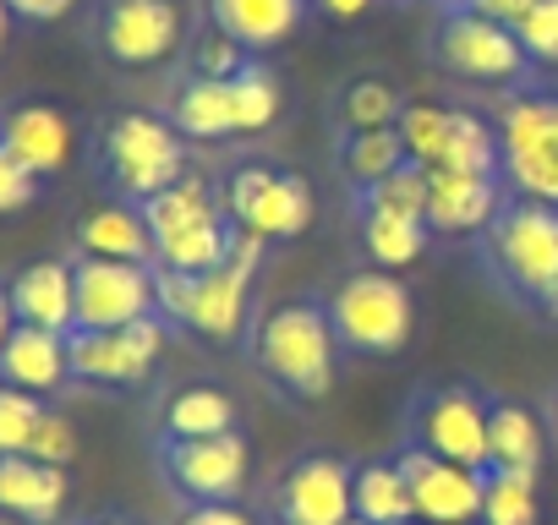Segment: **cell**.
<instances>
[{"label": "cell", "instance_id": "obj_17", "mask_svg": "<svg viewBox=\"0 0 558 525\" xmlns=\"http://www.w3.org/2000/svg\"><path fill=\"white\" fill-rule=\"evenodd\" d=\"M72 143H77V132H72L66 110H56V105H17V110L0 115V148L17 164H28L34 175L66 170Z\"/></svg>", "mask_w": 558, "mask_h": 525}, {"label": "cell", "instance_id": "obj_30", "mask_svg": "<svg viewBox=\"0 0 558 525\" xmlns=\"http://www.w3.org/2000/svg\"><path fill=\"white\" fill-rule=\"evenodd\" d=\"M449 170H471V175H498L504 170V148H498V126H487L482 115L471 110H454V126H449V148L444 159Z\"/></svg>", "mask_w": 558, "mask_h": 525}, {"label": "cell", "instance_id": "obj_45", "mask_svg": "<svg viewBox=\"0 0 558 525\" xmlns=\"http://www.w3.org/2000/svg\"><path fill=\"white\" fill-rule=\"evenodd\" d=\"M12 329H17V313H12V296H7V291H0V345H7V340H12Z\"/></svg>", "mask_w": 558, "mask_h": 525}, {"label": "cell", "instance_id": "obj_37", "mask_svg": "<svg viewBox=\"0 0 558 525\" xmlns=\"http://www.w3.org/2000/svg\"><path fill=\"white\" fill-rule=\"evenodd\" d=\"M514 34L531 66H558V0H536Z\"/></svg>", "mask_w": 558, "mask_h": 525}, {"label": "cell", "instance_id": "obj_34", "mask_svg": "<svg viewBox=\"0 0 558 525\" xmlns=\"http://www.w3.org/2000/svg\"><path fill=\"white\" fill-rule=\"evenodd\" d=\"M449 126H454V110H444V105H405V115H400L405 159L433 170L444 159V148H449Z\"/></svg>", "mask_w": 558, "mask_h": 525}, {"label": "cell", "instance_id": "obj_4", "mask_svg": "<svg viewBox=\"0 0 558 525\" xmlns=\"http://www.w3.org/2000/svg\"><path fill=\"white\" fill-rule=\"evenodd\" d=\"M487 262L514 296L542 302L558 285V208L536 197L509 203L487 224Z\"/></svg>", "mask_w": 558, "mask_h": 525}, {"label": "cell", "instance_id": "obj_10", "mask_svg": "<svg viewBox=\"0 0 558 525\" xmlns=\"http://www.w3.org/2000/svg\"><path fill=\"white\" fill-rule=\"evenodd\" d=\"M72 269H77V329H126V323L159 313L148 262L83 257Z\"/></svg>", "mask_w": 558, "mask_h": 525}, {"label": "cell", "instance_id": "obj_12", "mask_svg": "<svg viewBox=\"0 0 558 525\" xmlns=\"http://www.w3.org/2000/svg\"><path fill=\"white\" fill-rule=\"evenodd\" d=\"M72 351V378L88 383H137L148 378V367L165 351V318H137L126 329H72L66 334Z\"/></svg>", "mask_w": 558, "mask_h": 525}, {"label": "cell", "instance_id": "obj_13", "mask_svg": "<svg viewBox=\"0 0 558 525\" xmlns=\"http://www.w3.org/2000/svg\"><path fill=\"white\" fill-rule=\"evenodd\" d=\"M400 471L411 481V509L416 525H482V492H487V471L438 460L427 449H405Z\"/></svg>", "mask_w": 558, "mask_h": 525}, {"label": "cell", "instance_id": "obj_49", "mask_svg": "<svg viewBox=\"0 0 558 525\" xmlns=\"http://www.w3.org/2000/svg\"><path fill=\"white\" fill-rule=\"evenodd\" d=\"M345 525H367V520H356V514H351V520H345Z\"/></svg>", "mask_w": 558, "mask_h": 525}, {"label": "cell", "instance_id": "obj_48", "mask_svg": "<svg viewBox=\"0 0 558 525\" xmlns=\"http://www.w3.org/2000/svg\"><path fill=\"white\" fill-rule=\"evenodd\" d=\"M94 525H132V520H94Z\"/></svg>", "mask_w": 558, "mask_h": 525}, {"label": "cell", "instance_id": "obj_42", "mask_svg": "<svg viewBox=\"0 0 558 525\" xmlns=\"http://www.w3.org/2000/svg\"><path fill=\"white\" fill-rule=\"evenodd\" d=\"M77 7V0H7V12L12 17H28V23H56Z\"/></svg>", "mask_w": 558, "mask_h": 525}, {"label": "cell", "instance_id": "obj_51", "mask_svg": "<svg viewBox=\"0 0 558 525\" xmlns=\"http://www.w3.org/2000/svg\"><path fill=\"white\" fill-rule=\"evenodd\" d=\"M405 525H416V520H405Z\"/></svg>", "mask_w": 558, "mask_h": 525}, {"label": "cell", "instance_id": "obj_2", "mask_svg": "<svg viewBox=\"0 0 558 525\" xmlns=\"http://www.w3.org/2000/svg\"><path fill=\"white\" fill-rule=\"evenodd\" d=\"M324 307H329L335 340L356 356H400L411 345L416 307H411V291L400 285V274H389V269H362V274L340 280Z\"/></svg>", "mask_w": 558, "mask_h": 525}, {"label": "cell", "instance_id": "obj_44", "mask_svg": "<svg viewBox=\"0 0 558 525\" xmlns=\"http://www.w3.org/2000/svg\"><path fill=\"white\" fill-rule=\"evenodd\" d=\"M313 7H318L329 23H356V17L373 12V0H313Z\"/></svg>", "mask_w": 558, "mask_h": 525}, {"label": "cell", "instance_id": "obj_1", "mask_svg": "<svg viewBox=\"0 0 558 525\" xmlns=\"http://www.w3.org/2000/svg\"><path fill=\"white\" fill-rule=\"evenodd\" d=\"M335 323L324 302H286L257 323V367L302 400H324L335 389Z\"/></svg>", "mask_w": 558, "mask_h": 525}, {"label": "cell", "instance_id": "obj_24", "mask_svg": "<svg viewBox=\"0 0 558 525\" xmlns=\"http://www.w3.org/2000/svg\"><path fill=\"white\" fill-rule=\"evenodd\" d=\"M487 443H493V471H536L542 465V422L531 405H514V400H493L487 411Z\"/></svg>", "mask_w": 558, "mask_h": 525}, {"label": "cell", "instance_id": "obj_33", "mask_svg": "<svg viewBox=\"0 0 558 525\" xmlns=\"http://www.w3.org/2000/svg\"><path fill=\"white\" fill-rule=\"evenodd\" d=\"M340 115H345L351 132H389V126H400L405 105H400V88H395V83H384V77H362V83L345 88Z\"/></svg>", "mask_w": 558, "mask_h": 525}, {"label": "cell", "instance_id": "obj_5", "mask_svg": "<svg viewBox=\"0 0 558 525\" xmlns=\"http://www.w3.org/2000/svg\"><path fill=\"white\" fill-rule=\"evenodd\" d=\"M246 291H252V269L246 262H219L208 274H170V269H154V296H159V313L192 334H208V340H235L246 329Z\"/></svg>", "mask_w": 558, "mask_h": 525}, {"label": "cell", "instance_id": "obj_46", "mask_svg": "<svg viewBox=\"0 0 558 525\" xmlns=\"http://www.w3.org/2000/svg\"><path fill=\"white\" fill-rule=\"evenodd\" d=\"M536 307H542V313H547V318H558V285H553V291H547V296H542V302H536Z\"/></svg>", "mask_w": 558, "mask_h": 525}, {"label": "cell", "instance_id": "obj_28", "mask_svg": "<svg viewBox=\"0 0 558 525\" xmlns=\"http://www.w3.org/2000/svg\"><path fill=\"white\" fill-rule=\"evenodd\" d=\"M482 525H542L536 471H487Z\"/></svg>", "mask_w": 558, "mask_h": 525}, {"label": "cell", "instance_id": "obj_7", "mask_svg": "<svg viewBox=\"0 0 558 525\" xmlns=\"http://www.w3.org/2000/svg\"><path fill=\"white\" fill-rule=\"evenodd\" d=\"M225 213L235 230H252L263 241H291L313 224V186L302 175H279L268 164H246L225 186Z\"/></svg>", "mask_w": 558, "mask_h": 525}, {"label": "cell", "instance_id": "obj_40", "mask_svg": "<svg viewBox=\"0 0 558 525\" xmlns=\"http://www.w3.org/2000/svg\"><path fill=\"white\" fill-rule=\"evenodd\" d=\"M34 197H39V175L0 148V213H17V208H28Z\"/></svg>", "mask_w": 558, "mask_h": 525}, {"label": "cell", "instance_id": "obj_38", "mask_svg": "<svg viewBox=\"0 0 558 525\" xmlns=\"http://www.w3.org/2000/svg\"><path fill=\"white\" fill-rule=\"evenodd\" d=\"M192 66H197V77H235V72L246 66V50H241L225 28H208V34L197 39V50H192Z\"/></svg>", "mask_w": 558, "mask_h": 525}, {"label": "cell", "instance_id": "obj_43", "mask_svg": "<svg viewBox=\"0 0 558 525\" xmlns=\"http://www.w3.org/2000/svg\"><path fill=\"white\" fill-rule=\"evenodd\" d=\"M471 7H476L482 17L504 23V28H520V23H525V12L536 7V0H471Z\"/></svg>", "mask_w": 558, "mask_h": 525}, {"label": "cell", "instance_id": "obj_18", "mask_svg": "<svg viewBox=\"0 0 558 525\" xmlns=\"http://www.w3.org/2000/svg\"><path fill=\"white\" fill-rule=\"evenodd\" d=\"M17 323L50 329V334H72L77 329V269L72 262H28V269L7 285Z\"/></svg>", "mask_w": 558, "mask_h": 525}, {"label": "cell", "instance_id": "obj_21", "mask_svg": "<svg viewBox=\"0 0 558 525\" xmlns=\"http://www.w3.org/2000/svg\"><path fill=\"white\" fill-rule=\"evenodd\" d=\"M208 17L214 28H225L241 50H274L286 45L302 17H307V0H208Z\"/></svg>", "mask_w": 558, "mask_h": 525}, {"label": "cell", "instance_id": "obj_35", "mask_svg": "<svg viewBox=\"0 0 558 525\" xmlns=\"http://www.w3.org/2000/svg\"><path fill=\"white\" fill-rule=\"evenodd\" d=\"M400 164H405L400 126H389V132H351V143H345V170H351L362 186L384 181V175L400 170Z\"/></svg>", "mask_w": 558, "mask_h": 525}, {"label": "cell", "instance_id": "obj_31", "mask_svg": "<svg viewBox=\"0 0 558 525\" xmlns=\"http://www.w3.org/2000/svg\"><path fill=\"white\" fill-rule=\"evenodd\" d=\"M230 88H235V132H268L274 115H279V105H286V94H279V77H274L263 61H246V66L230 77Z\"/></svg>", "mask_w": 558, "mask_h": 525}, {"label": "cell", "instance_id": "obj_16", "mask_svg": "<svg viewBox=\"0 0 558 525\" xmlns=\"http://www.w3.org/2000/svg\"><path fill=\"white\" fill-rule=\"evenodd\" d=\"M498 181L493 175H471V170H449L433 164L427 170V230L438 235H476L498 219Z\"/></svg>", "mask_w": 558, "mask_h": 525}, {"label": "cell", "instance_id": "obj_23", "mask_svg": "<svg viewBox=\"0 0 558 525\" xmlns=\"http://www.w3.org/2000/svg\"><path fill=\"white\" fill-rule=\"evenodd\" d=\"M170 121H175L181 137H197V143L241 137V132H235V88H230V77H192V83L175 94Z\"/></svg>", "mask_w": 558, "mask_h": 525}, {"label": "cell", "instance_id": "obj_15", "mask_svg": "<svg viewBox=\"0 0 558 525\" xmlns=\"http://www.w3.org/2000/svg\"><path fill=\"white\" fill-rule=\"evenodd\" d=\"M159 465H165L170 487L186 492L192 503H235V492L246 487V443L235 432H225V438H165Z\"/></svg>", "mask_w": 558, "mask_h": 525}, {"label": "cell", "instance_id": "obj_8", "mask_svg": "<svg viewBox=\"0 0 558 525\" xmlns=\"http://www.w3.org/2000/svg\"><path fill=\"white\" fill-rule=\"evenodd\" d=\"M487 411H493L487 394H476L465 383L433 389L416 405V449H427L438 460H454V465H471V471H493Z\"/></svg>", "mask_w": 558, "mask_h": 525}, {"label": "cell", "instance_id": "obj_29", "mask_svg": "<svg viewBox=\"0 0 558 525\" xmlns=\"http://www.w3.org/2000/svg\"><path fill=\"white\" fill-rule=\"evenodd\" d=\"M427 219H400V213H367L362 224V241H367V257L384 262V269H405V262H416L427 252Z\"/></svg>", "mask_w": 558, "mask_h": 525}, {"label": "cell", "instance_id": "obj_22", "mask_svg": "<svg viewBox=\"0 0 558 525\" xmlns=\"http://www.w3.org/2000/svg\"><path fill=\"white\" fill-rule=\"evenodd\" d=\"M77 246H83V257H110V262H148V257H154V230H148L143 208L110 203V208H94V213L77 224Z\"/></svg>", "mask_w": 558, "mask_h": 525}, {"label": "cell", "instance_id": "obj_19", "mask_svg": "<svg viewBox=\"0 0 558 525\" xmlns=\"http://www.w3.org/2000/svg\"><path fill=\"white\" fill-rule=\"evenodd\" d=\"M0 514L17 525H56L66 514V471L34 454L0 460Z\"/></svg>", "mask_w": 558, "mask_h": 525}, {"label": "cell", "instance_id": "obj_20", "mask_svg": "<svg viewBox=\"0 0 558 525\" xmlns=\"http://www.w3.org/2000/svg\"><path fill=\"white\" fill-rule=\"evenodd\" d=\"M66 378H72L66 334L17 323L12 340L0 345V383H12V389H23V394H50V389H61Z\"/></svg>", "mask_w": 558, "mask_h": 525}, {"label": "cell", "instance_id": "obj_39", "mask_svg": "<svg viewBox=\"0 0 558 525\" xmlns=\"http://www.w3.org/2000/svg\"><path fill=\"white\" fill-rule=\"evenodd\" d=\"M34 460H45V465H72L77 460V427L61 416V411H45V422H39V432H34V449H28Z\"/></svg>", "mask_w": 558, "mask_h": 525}, {"label": "cell", "instance_id": "obj_36", "mask_svg": "<svg viewBox=\"0 0 558 525\" xmlns=\"http://www.w3.org/2000/svg\"><path fill=\"white\" fill-rule=\"evenodd\" d=\"M45 411H50V405H45L39 394H23V389H12V383H0V460L34 449V432H39Z\"/></svg>", "mask_w": 558, "mask_h": 525}, {"label": "cell", "instance_id": "obj_47", "mask_svg": "<svg viewBox=\"0 0 558 525\" xmlns=\"http://www.w3.org/2000/svg\"><path fill=\"white\" fill-rule=\"evenodd\" d=\"M7 28H12V12H7V0H0V45H7Z\"/></svg>", "mask_w": 558, "mask_h": 525}, {"label": "cell", "instance_id": "obj_3", "mask_svg": "<svg viewBox=\"0 0 558 525\" xmlns=\"http://www.w3.org/2000/svg\"><path fill=\"white\" fill-rule=\"evenodd\" d=\"M99 154H105V170H110L116 192L132 197L137 208L186 175V137L175 132V121L148 115V110L116 115V121L105 126Z\"/></svg>", "mask_w": 558, "mask_h": 525}, {"label": "cell", "instance_id": "obj_11", "mask_svg": "<svg viewBox=\"0 0 558 525\" xmlns=\"http://www.w3.org/2000/svg\"><path fill=\"white\" fill-rule=\"evenodd\" d=\"M99 45L116 66L148 72L175 56L181 45V7L175 0H105L99 12Z\"/></svg>", "mask_w": 558, "mask_h": 525}, {"label": "cell", "instance_id": "obj_6", "mask_svg": "<svg viewBox=\"0 0 558 525\" xmlns=\"http://www.w3.org/2000/svg\"><path fill=\"white\" fill-rule=\"evenodd\" d=\"M498 148L504 175L520 186V197L558 208V99H509L498 115Z\"/></svg>", "mask_w": 558, "mask_h": 525}, {"label": "cell", "instance_id": "obj_32", "mask_svg": "<svg viewBox=\"0 0 558 525\" xmlns=\"http://www.w3.org/2000/svg\"><path fill=\"white\" fill-rule=\"evenodd\" d=\"M362 208L367 213H400V219H427V170L422 164H400L384 181L362 186Z\"/></svg>", "mask_w": 558, "mask_h": 525}, {"label": "cell", "instance_id": "obj_50", "mask_svg": "<svg viewBox=\"0 0 558 525\" xmlns=\"http://www.w3.org/2000/svg\"><path fill=\"white\" fill-rule=\"evenodd\" d=\"M454 7H471V0H454Z\"/></svg>", "mask_w": 558, "mask_h": 525}, {"label": "cell", "instance_id": "obj_27", "mask_svg": "<svg viewBox=\"0 0 558 525\" xmlns=\"http://www.w3.org/2000/svg\"><path fill=\"white\" fill-rule=\"evenodd\" d=\"M143 219H148L154 246H159V241H170V235H181V230H197V224L219 219V203H214L208 181L181 175L175 186H165L159 197H148V203H143Z\"/></svg>", "mask_w": 558, "mask_h": 525}, {"label": "cell", "instance_id": "obj_26", "mask_svg": "<svg viewBox=\"0 0 558 525\" xmlns=\"http://www.w3.org/2000/svg\"><path fill=\"white\" fill-rule=\"evenodd\" d=\"M356 520H367V525H405V520H416L411 481H405L400 460L356 465Z\"/></svg>", "mask_w": 558, "mask_h": 525}, {"label": "cell", "instance_id": "obj_41", "mask_svg": "<svg viewBox=\"0 0 558 525\" xmlns=\"http://www.w3.org/2000/svg\"><path fill=\"white\" fill-rule=\"evenodd\" d=\"M181 525H252V514L235 503H192L181 514Z\"/></svg>", "mask_w": 558, "mask_h": 525}, {"label": "cell", "instance_id": "obj_9", "mask_svg": "<svg viewBox=\"0 0 558 525\" xmlns=\"http://www.w3.org/2000/svg\"><path fill=\"white\" fill-rule=\"evenodd\" d=\"M438 61L454 72V77H471V83H514L525 77V50H520V34L482 17L476 7H454L444 17V34H438Z\"/></svg>", "mask_w": 558, "mask_h": 525}, {"label": "cell", "instance_id": "obj_14", "mask_svg": "<svg viewBox=\"0 0 558 525\" xmlns=\"http://www.w3.org/2000/svg\"><path fill=\"white\" fill-rule=\"evenodd\" d=\"M279 525H345L356 514V465L335 454H307L274 492Z\"/></svg>", "mask_w": 558, "mask_h": 525}, {"label": "cell", "instance_id": "obj_25", "mask_svg": "<svg viewBox=\"0 0 558 525\" xmlns=\"http://www.w3.org/2000/svg\"><path fill=\"white\" fill-rule=\"evenodd\" d=\"M235 432V400L219 383H192L165 405V438H225Z\"/></svg>", "mask_w": 558, "mask_h": 525}]
</instances>
